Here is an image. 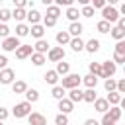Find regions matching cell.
I'll list each match as a JSON object with an SVG mask.
<instances>
[{
    "label": "cell",
    "mask_w": 125,
    "mask_h": 125,
    "mask_svg": "<svg viewBox=\"0 0 125 125\" xmlns=\"http://www.w3.org/2000/svg\"><path fill=\"white\" fill-rule=\"evenodd\" d=\"M55 23H57V20H53V18H49V16L43 18V25H45V29H47V27H53Z\"/></svg>",
    "instance_id": "cell-42"
},
{
    "label": "cell",
    "mask_w": 125,
    "mask_h": 125,
    "mask_svg": "<svg viewBox=\"0 0 125 125\" xmlns=\"http://www.w3.org/2000/svg\"><path fill=\"white\" fill-rule=\"evenodd\" d=\"M6 64H8L6 55H0V70H4V68H6Z\"/></svg>",
    "instance_id": "cell-49"
},
{
    "label": "cell",
    "mask_w": 125,
    "mask_h": 125,
    "mask_svg": "<svg viewBox=\"0 0 125 125\" xmlns=\"http://www.w3.org/2000/svg\"><path fill=\"white\" fill-rule=\"evenodd\" d=\"M82 31H84V27H82L80 21H74V23L68 25V33H70V37H80Z\"/></svg>",
    "instance_id": "cell-14"
},
{
    "label": "cell",
    "mask_w": 125,
    "mask_h": 125,
    "mask_svg": "<svg viewBox=\"0 0 125 125\" xmlns=\"http://www.w3.org/2000/svg\"><path fill=\"white\" fill-rule=\"evenodd\" d=\"M57 74H62V76H66L68 74V70H70V64L68 62H64V61H61V62H57Z\"/></svg>",
    "instance_id": "cell-25"
},
{
    "label": "cell",
    "mask_w": 125,
    "mask_h": 125,
    "mask_svg": "<svg viewBox=\"0 0 125 125\" xmlns=\"http://www.w3.org/2000/svg\"><path fill=\"white\" fill-rule=\"evenodd\" d=\"M35 53H41V55H45V53H49L51 51V47H49V41H45V39H39L37 43H35Z\"/></svg>",
    "instance_id": "cell-15"
},
{
    "label": "cell",
    "mask_w": 125,
    "mask_h": 125,
    "mask_svg": "<svg viewBox=\"0 0 125 125\" xmlns=\"http://www.w3.org/2000/svg\"><path fill=\"white\" fill-rule=\"evenodd\" d=\"M27 21H29L31 25H39V21H41V14H39L37 10H29V12H27Z\"/></svg>",
    "instance_id": "cell-17"
},
{
    "label": "cell",
    "mask_w": 125,
    "mask_h": 125,
    "mask_svg": "<svg viewBox=\"0 0 125 125\" xmlns=\"http://www.w3.org/2000/svg\"><path fill=\"white\" fill-rule=\"evenodd\" d=\"M98 31L100 33H109L111 31V25H109V21H105V20H102V21H98Z\"/></svg>",
    "instance_id": "cell-35"
},
{
    "label": "cell",
    "mask_w": 125,
    "mask_h": 125,
    "mask_svg": "<svg viewBox=\"0 0 125 125\" xmlns=\"http://www.w3.org/2000/svg\"><path fill=\"white\" fill-rule=\"evenodd\" d=\"M10 18H12V12H10L8 8H2V10H0V21H2V23H6Z\"/></svg>",
    "instance_id": "cell-38"
},
{
    "label": "cell",
    "mask_w": 125,
    "mask_h": 125,
    "mask_svg": "<svg viewBox=\"0 0 125 125\" xmlns=\"http://www.w3.org/2000/svg\"><path fill=\"white\" fill-rule=\"evenodd\" d=\"M68 100H70L72 104H76V102H84V92H82L80 88H74V90L68 92Z\"/></svg>",
    "instance_id": "cell-12"
},
{
    "label": "cell",
    "mask_w": 125,
    "mask_h": 125,
    "mask_svg": "<svg viewBox=\"0 0 125 125\" xmlns=\"http://www.w3.org/2000/svg\"><path fill=\"white\" fill-rule=\"evenodd\" d=\"M90 74H94V76H104V70H102V62H90Z\"/></svg>",
    "instance_id": "cell-23"
},
{
    "label": "cell",
    "mask_w": 125,
    "mask_h": 125,
    "mask_svg": "<svg viewBox=\"0 0 125 125\" xmlns=\"http://www.w3.org/2000/svg\"><path fill=\"white\" fill-rule=\"evenodd\" d=\"M29 31H31V27H27L25 23H18V25H16V37H18V39L29 35Z\"/></svg>",
    "instance_id": "cell-19"
},
{
    "label": "cell",
    "mask_w": 125,
    "mask_h": 125,
    "mask_svg": "<svg viewBox=\"0 0 125 125\" xmlns=\"http://www.w3.org/2000/svg\"><path fill=\"white\" fill-rule=\"evenodd\" d=\"M80 14H82L84 18H92V16H94V8H92L90 4H88V6H82V12H80Z\"/></svg>",
    "instance_id": "cell-40"
},
{
    "label": "cell",
    "mask_w": 125,
    "mask_h": 125,
    "mask_svg": "<svg viewBox=\"0 0 125 125\" xmlns=\"http://www.w3.org/2000/svg\"><path fill=\"white\" fill-rule=\"evenodd\" d=\"M47 16H49V18H53V20H57V18L61 16V8H59L57 4H51V6L47 8Z\"/></svg>",
    "instance_id": "cell-27"
},
{
    "label": "cell",
    "mask_w": 125,
    "mask_h": 125,
    "mask_svg": "<svg viewBox=\"0 0 125 125\" xmlns=\"http://www.w3.org/2000/svg\"><path fill=\"white\" fill-rule=\"evenodd\" d=\"M70 47H72V51H76V53H80L84 47H86V43L80 39V37H72V41H70Z\"/></svg>",
    "instance_id": "cell-22"
},
{
    "label": "cell",
    "mask_w": 125,
    "mask_h": 125,
    "mask_svg": "<svg viewBox=\"0 0 125 125\" xmlns=\"http://www.w3.org/2000/svg\"><path fill=\"white\" fill-rule=\"evenodd\" d=\"M80 82H82V76L80 74H66L64 78H62V88L64 90H74V88H78L80 86Z\"/></svg>",
    "instance_id": "cell-2"
},
{
    "label": "cell",
    "mask_w": 125,
    "mask_h": 125,
    "mask_svg": "<svg viewBox=\"0 0 125 125\" xmlns=\"http://www.w3.org/2000/svg\"><path fill=\"white\" fill-rule=\"evenodd\" d=\"M29 88H27V84L23 82V80H16L14 84H12V92L14 94H25Z\"/></svg>",
    "instance_id": "cell-16"
},
{
    "label": "cell",
    "mask_w": 125,
    "mask_h": 125,
    "mask_svg": "<svg viewBox=\"0 0 125 125\" xmlns=\"http://www.w3.org/2000/svg\"><path fill=\"white\" fill-rule=\"evenodd\" d=\"M115 53L125 55V39H123V41H117V45H115Z\"/></svg>",
    "instance_id": "cell-43"
},
{
    "label": "cell",
    "mask_w": 125,
    "mask_h": 125,
    "mask_svg": "<svg viewBox=\"0 0 125 125\" xmlns=\"http://www.w3.org/2000/svg\"><path fill=\"white\" fill-rule=\"evenodd\" d=\"M14 78H16V72L12 68L0 70V84H14Z\"/></svg>",
    "instance_id": "cell-7"
},
{
    "label": "cell",
    "mask_w": 125,
    "mask_h": 125,
    "mask_svg": "<svg viewBox=\"0 0 125 125\" xmlns=\"http://www.w3.org/2000/svg\"><path fill=\"white\" fill-rule=\"evenodd\" d=\"M113 62L117 64H125V55H119V53H113Z\"/></svg>",
    "instance_id": "cell-44"
},
{
    "label": "cell",
    "mask_w": 125,
    "mask_h": 125,
    "mask_svg": "<svg viewBox=\"0 0 125 125\" xmlns=\"http://www.w3.org/2000/svg\"><path fill=\"white\" fill-rule=\"evenodd\" d=\"M29 33H31V35H33V37L39 41V39H43V33H45V25H41V23H39V25H31V31H29Z\"/></svg>",
    "instance_id": "cell-20"
},
{
    "label": "cell",
    "mask_w": 125,
    "mask_h": 125,
    "mask_svg": "<svg viewBox=\"0 0 125 125\" xmlns=\"http://www.w3.org/2000/svg\"><path fill=\"white\" fill-rule=\"evenodd\" d=\"M98 100V96H96V90L94 88H88L86 92H84V102H88V104H94Z\"/></svg>",
    "instance_id": "cell-31"
},
{
    "label": "cell",
    "mask_w": 125,
    "mask_h": 125,
    "mask_svg": "<svg viewBox=\"0 0 125 125\" xmlns=\"http://www.w3.org/2000/svg\"><path fill=\"white\" fill-rule=\"evenodd\" d=\"M102 125H115V121L107 115V113H104V119H102Z\"/></svg>",
    "instance_id": "cell-46"
},
{
    "label": "cell",
    "mask_w": 125,
    "mask_h": 125,
    "mask_svg": "<svg viewBox=\"0 0 125 125\" xmlns=\"http://www.w3.org/2000/svg\"><path fill=\"white\" fill-rule=\"evenodd\" d=\"M119 105H121V109H125V98H121V104Z\"/></svg>",
    "instance_id": "cell-54"
},
{
    "label": "cell",
    "mask_w": 125,
    "mask_h": 125,
    "mask_svg": "<svg viewBox=\"0 0 125 125\" xmlns=\"http://www.w3.org/2000/svg\"><path fill=\"white\" fill-rule=\"evenodd\" d=\"M12 113H14L18 119H21V117H29V115H31V104H29V102H20V104L14 105Z\"/></svg>",
    "instance_id": "cell-1"
},
{
    "label": "cell",
    "mask_w": 125,
    "mask_h": 125,
    "mask_svg": "<svg viewBox=\"0 0 125 125\" xmlns=\"http://www.w3.org/2000/svg\"><path fill=\"white\" fill-rule=\"evenodd\" d=\"M117 27L125 31V18H119V21H117Z\"/></svg>",
    "instance_id": "cell-51"
},
{
    "label": "cell",
    "mask_w": 125,
    "mask_h": 125,
    "mask_svg": "<svg viewBox=\"0 0 125 125\" xmlns=\"http://www.w3.org/2000/svg\"><path fill=\"white\" fill-rule=\"evenodd\" d=\"M84 125H100V123H98L96 119H86V123H84Z\"/></svg>",
    "instance_id": "cell-52"
},
{
    "label": "cell",
    "mask_w": 125,
    "mask_h": 125,
    "mask_svg": "<svg viewBox=\"0 0 125 125\" xmlns=\"http://www.w3.org/2000/svg\"><path fill=\"white\" fill-rule=\"evenodd\" d=\"M31 62H33L35 66H41V64L45 62V55H41V53H33V55H31Z\"/></svg>",
    "instance_id": "cell-36"
},
{
    "label": "cell",
    "mask_w": 125,
    "mask_h": 125,
    "mask_svg": "<svg viewBox=\"0 0 125 125\" xmlns=\"http://www.w3.org/2000/svg\"><path fill=\"white\" fill-rule=\"evenodd\" d=\"M105 100H107V102H109V105L113 107V105H117V104H121V94H119V92H109Z\"/></svg>",
    "instance_id": "cell-24"
},
{
    "label": "cell",
    "mask_w": 125,
    "mask_h": 125,
    "mask_svg": "<svg viewBox=\"0 0 125 125\" xmlns=\"http://www.w3.org/2000/svg\"><path fill=\"white\" fill-rule=\"evenodd\" d=\"M12 18H14V20H18V21L27 20V12H25V10H21V8H16V10L12 12Z\"/></svg>",
    "instance_id": "cell-32"
},
{
    "label": "cell",
    "mask_w": 125,
    "mask_h": 125,
    "mask_svg": "<svg viewBox=\"0 0 125 125\" xmlns=\"http://www.w3.org/2000/svg\"><path fill=\"white\" fill-rule=\"evenodd\" d=\"M119 12H121V14H123V18H125V2L121 4V8H119Z\"/></svg>",
    "instance_id": "cell-53"
},
{
    "label": "cell",
    "mask_w": 125,
    "mask_h": 125,
    "mask_svg": "<svg viewBox=\"0 0 125 125\" xmlns=\"http://www.w3.org/2000/svg\"><path fill=\"white\" fill-rule=\"evenodd\" d=\"M27 119H29V125H47L45 115H43V113H37V111H33Z\"/></svg>",
    "instance_id": "cell-9"
},
{
    "label": "cell",
    "mask_w": 125,
    "mask_h": 125,
    "mask_svg": "<svg viewBox=\"0 0 125 125\" xmlns=\"http://www.w3.org/2000/svg\"><path fill=\"white\" fill-rule=\"evenodd\" d=\"M33 55V47L31 45H21L18 51H16V57L18 59H27V57H31Z\"/></svg>",
    "instance_id": "cell-10"
},
{
    "label": "cell",
    "mask_w": 125,
    "mask_h": 125,
    "mask_svg": "<svg viewBox=\"0 0 125 125\" xmlns=\"http://www.w3.org/2000/svg\"><path fill=\"white\" fill-rule=\"evenodd\" d=\"M21 45H20V39L14 35V37H8V39H4V43H2V49L4 51H18Z\"/></svg>",
    "instance_id": "cell-5"
},
{
    "label": "cell",
    "mask_w": 125,
    "mask_h": 125,
    "mask_svg": "<svg viewBox=\"0 0 125 125\" xmlns=\"http://www.w3.org/2000/svg\"><path fill=\"white\" fill-rule=\"evenodd\" d=\"M123 72H125V64H123Z\"/></svg>",
    "instance_id": "cell-56"
},
{
    "label": "cell",
    "mask_w": 125,
    "mask_h": 125,
    "mask_svg": "<svg viewBox=\"0 0 125 125\" xmlns=\"http://www.w3.org/2000/svg\"><path fill=\"white\" fill-rule=\"evenodd\" d=\"M43 78H45V82L47 84H51L53 88L57 86V82H59V74H57V70H47L45 74H43Z\"/></svg>",
    "instance_id": "cell-11"
},
{
    "label": "cell",
    "mask_w": 125,
    "mask_h": 125,
    "mask_svg": "<svg viewBox=\"0 0 125 125\" xmlns=\"http://www.w3.org/2000/svg\"><path fill=\"white\" fill-rule=\"evenodd\" d=\"M8 115H10V111H8V109H4V107H0V121H6V119H8Z\"/></svg>",
    "instance_id": "cell-48"
},
{
    "label": "cell",
    "mask_w": 125,
    "mask_h": 125,
    "mask_svg": "<svg viewBox=\"0 0 125 125\" xmlns=\"http://www.w3.org/2000/svg\"><path fill=\"white\" fill-rule=\"evenodd\" d=\"M25 6H27V2H25V0H16V8H21V10H23Z\"/></svg>",
    "instance_id": "cell-50"
},
{
    "label": "cell",
    "mask_w": 125,
    "mask_h": 125,
    "mask_svg": "<svg viewBox=\"0 0 125 125\" xmlns=\"http://www.w3.org/2000/svg\"><path fill=\"white\" fill-rule=\"evenodd\" d=\"M109 107H111V105H109V102H107L105 98H98V100L94 102V109L100 111V113H107Z\"/></svg>",
    "instance_id": "cell-8"
},
{
    "label": "cell",
    "mask_w": 125,
    "mask_h": 125,
    "mask_svg": "<svg viewBox=\"0 0 125 125\" xmlns=\"http://www.w3.org/2000/svg\"><path fill=\"white\" fill-rule=\"evenodd\" d=\"M84 49H86L88 53H96V51H100V41H98V39H90Z\"/></svg>",
    "instance_id": "cell-30"
},
{
    "label": "cell",
    "mask_w": 125,
    "mask_h": 125,
    "mask_svg": "<svg viewBox=\"0 0 125 125\" xmlns=\"http://www.w3.org/2000/svg\"><path fill=\"white\" fill-rule=\"evenodd\" d=\"M117 92H119V94H125V78L117 80Z\"/></svg>",
    "instance_id": "cell-45"
},
{
    "label": "cell",
    "mask_w": 125,
    "mask_h": 125,
    "mask_svg": "<svg viewBox=\"0 0 125 125\" xmlns=\"http://www.w3.org/2000/svg\"><path fill=\"white\" fill-rule=\"evenodd\" d=\"M59 109H61V113H64V115H66V113H70V111L74 109V104H72L68 98H64V100H61V102H59Z\"/></svg>",
    "instance_id": "cell-13"
},
{
    "label": "cell",
    "mask_w": 125,
    "mask_h": 125,
    "mask_svg": "<svg viewBox=\"0 0 125 125\" xmlns=\"http://www.w3.org/2000/svg\"><path fill=\"white\" fill-rule=\"evenodd\" d=\"M102 16H104V20H105V21H109V23L119 21V12H117L113 6H105V8L102 10Z\"/></svg>",
    "instance_id": "cell-3"
},
{
    "label": "cell",
    "mask_w": 125,
    "mask_h": 125,
    "mask_svg": "<svg viewBox=\"0 0 125 125\" xmlns=\"http://www.w3.org/2000/svg\"><path fill=\"white\" fill-rule=\"evenodd\" d=\"M55 125H68V117H66L64 113H59V115L55 117Z\"/></svg>",
    "instance_id": "cell-39"
},
{
    "label": "cell",
    "mask_w": 125,
    "mask_h": 125,
    "mask_svg": "<svg viewBox=\"0 0 125 125\" xmlns=\"http://www.w3.org/2000/svg\"><path fill=\"white\" fill-rule=\"evenodd\" d=\"M0 37H4V39L10 37V27L6 23H0Z\"/></svg>",
    "instance_id": "cell-41"
},
{
    "label": "cell",
    "mask_w": 125,
    "mask_h": 125,
    "mask_svg": "<svg viewBox=\"0 0 125 125\" xmlns=\"http://www.w3.org/2000/svg\"><path fill=\"white\" fill-rule=\"evenodd\" d=\"M82 82L86 84V88H94V90H96L98 76H94V74H86V76H82Z\"/></svg>",
    "instance_id": "cell-21"
},
{
    "label": "cell",
    "mask_w": 125,
    "mask_h": 125,
    "mask_svg": "<svg viewBox=\"0 0 125 125\" xmlns=\"http://www.w3.org/2000/svg\"><path fill=\"white\" fill-rule=\"evenodd\" d=\"M51 96H53L55 100H59V102L64 100V88H62V86H55L53 92H51Z\"/></svg>",
    "instance_id": "cell-33"
},
{
    "label": "cell",
    "mask_w": 125,
    "mask_h": 125,
    "mask_svg": "<svg viewBox=\"0 0 125 125\" xmlns=\"http://www.w3.org/2000/svg\"><path fill=\"white\" fill-rule=\"evenodd\" d=\"M109 33H111V37H113L115 41H123V39H125V31H123V29H119L117 25H115V27H111V31H109Z\"/></svg>",
    "instance_id": "cell-29"
},
{
    "label": "cell",
    "mask_w": 125,
    "mask_h": 125,
    "mask_svg": "<svg viewBox=\"0 0 125 125\" xmlns=\"http://www.w3.org/2000/svg\"><path fill=\"white\" fill-rule=\"evenodd\" d=\"M70 41H72V37H70L68 31H59V33H57V43H59V45H66V43L70 45Z\"/></svg>",
    "instance_id": "cell-18"
},
{
    "label": "cell",
    "mask_w": 125,
    "mask_h": 125,
    "mask_svg": "<svg viewBox=\"0 0 125 125\" xmlns=\"http://www.w3.org/2000/svg\"><path fill=\"white\" fill-rule=\"evenodd\" d=\"M92 8H102L104 10L105 8V2L104 0H92Z\"/></svg>",
    "instance_id": "cell-47"
},
{
    "label": "cell",
    "mask_w": 125,
    "mask_h": 125,
    "mask_svg": "<svg viewBox=\"0 0 125 125\" xmlns=\"http://www.w3.org/2000/svg\"><path fill=\"white\" fill-rule=\"evenodd\" d=\"M0 125H4V121H0Z\"/></svg>",
    "instance_id": "cell-55"
},
{
    "label": "cell",
    "mask_w": 125,
    "mask_h": 125,
    "mask_svg": "<svg viewBox=\"0 0 125 125\" xmlns=\"http://www.w3.org/2000/svg\"><path fill=\"white\" fill-rule=\"evenodd\" d=\"M102 70H104V76L102 78H111L113 74H115V70H117V64L113 62V61H105V62H102Z\"/></svg>",
    "instance_id": "cell-4"
},
{
    "label": "cell",
    "mask_w": 125,
    "mask_h": 125,
    "mask_svg": "<svg viewBox=\"0 0 125 125\" xmlns=\"http://www.w3.org/2000/svg\"><path fill=\"white\" fill-rule=\"evenodd\" d=\"M107 115H109L113 121H119V117H121V107H119V105H113V107H109Z\"/></svg>",
    "instance_id": "cell-34"
},
{
    "label": "cell",
    "mask_w": 125,
    "mask_h": 125,
    "mask_svg": "<svg viewBox=\"0 0 125 125\" xmlns=\"http://www.w3.org/2000/svg\"><path fill=\"white\" fill-rule=\"evenodd\" d=\"M104 88H105L107 92H117V82H115L113 78H107V80L104 82Z\"/></svg>",
    "instance_id": "cell-37"
},
{
    "label": "cell",
    "mask_w": 125,
    "mask_h": 125,
    "mask_svg": "<svg viewBox=\"0 0 125 125\" xmlns=\"http://www.w3.org/2000/svg\"><path fill=\"white\" fill-rule=\"evenodd\" d=\"M78 16H82V14H80V12H78L74 6H70V8L66 10V18H68L72 23H74V21H78Z\"/></svg>",
    "instance_id": "cell-28"
},
{
    "label": "cell",
    "mask_w": 125,
    "mask_h": 125,
    "mask_svg": "<svg viewBox=\"0 0 125 125\" xmlns=\"http://www.w3.org/2000/svg\"><path fill=\"white\" fill-rule=\"evenodd\" d=\"M37 100H39V92H37L35 88H29V90L25 92V102L33 104V102H37Z\"/></svg>",
    "instance_id": "cell-26"
},
{
    "label": "cell",
    "mask_w": 125,
    "mask_h": 125,
    "mask_svg": "<svg viewBox=\"0 0 125 125\" xmlns=\"http://www.w3.org/2000/svg\"><path fill=\"white\" fill-rule=\"evenodd\" d=\"M47 57H49L51 62H61V61L64 59V51H62V47H53V49L47 53Z\"/></svg>",
    "instance_id": "cell-6"
},
{
    "label": "cell",
    "mask_w": 125,
    "mask_h": 125,
    "mask_svg": "<svg viewBox=\"0 0 125 125\" xmlns=\"http://www.w3.org/2000/svg\"><path fill=\"white\" fill-rule=\"evenodd\" d=\"M0 49H2V45H0Z\"/></svg>",
    "instance_id": "cell-57"
}]
</instances>
